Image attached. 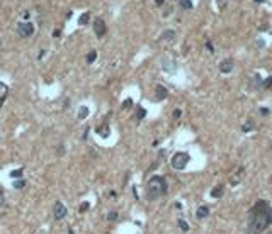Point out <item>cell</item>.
I'll list each match as a JSON object with an SVG mask.
<instances>
[{"instance_id": "1", "label": "cell", "mask_w": 272, "mask_h": 234, "mask_svg": "<svg viewBox=\"0 0 272 234\" xmlns=\"http://www.w3.org/2000/svg\"><path fill=\"white\" fill-rule=\"evenodd\" d=\"M272 224V207L267 200H257L248 214V234H260Z\"/></svg>"}, {"instance_id": "2", "label": "cell", "mask_w": 272, "mask_h": 234, "mask_svg": "<svg viewBox=\"0 0 272 234\" xmlns=\"http://www.w3.org/2000/svg\"><path fill=\"white\" fill-rule=\"evenodd\" d=\"M167 180L163 177H158V175H155V177H152L150 180H148L146 183V192H148V198L150 200H155V198L162 197V195H165L167 193Z\"/></svg>"}, {"instance_id": "3", "label": "cell", "mask_w": 272, "mask_h": 234, "mask_svg": "<svg viewBox=\"0 0 272 234\" xmlns=\"http://www.w3.org/2000/svg\"><path fill=\"white\" fill-rule=\"evenodd\" d=\"M189 160H191V156L187 155V153H175V155L172 156V160H170V165H172L173 170H184V168L187 166Z\"/></svg>"}, {"instance_id": "4", "label": "cell", "mask_w": 272, "mask_h": 234, "mask_svg": "<svg viewBox=\"0 0 272 234\" xmlns=\"http://www.w3.org/2000/svg\"><path fill=\"white\" fill-rule=\"evenodd\" d=\"M17 34L21 37H29L34 34V26L31 22H19L17 24Z\"/></svg>"}, {"instance_id": "5", "label": "cell", "mask_w": 272, "mask_h": 234, "mask_svg": "<svg viewBox=\"0 0 272 234\" xmlns=\"http://www.w3.org/2000/svg\"><path fill=\"white\" fill-rule=\"evenodd\" d=\"M94 31H95V36L97 37H102L105 34V31H107V27H105V22L100 19V17H97L94 21Z\"/></svg>"}, {"instance_id": "6", "label": "cell", "mask_w": 272, "mask_h": 234, "mask_svg": "<svg viewBox=\"0 0 272 234\" xmlns=\"http://www.w3.org/2000/svg\"><path fill=\"white\" fill-rule=\"evenodd\" d=\"M67 207L63 205L61 202H56V205H55V219L56 221H61V219H65L67 217Z\"/></svg>"}, {"instance_id": "7", "label": "cell", "mask_w": 272, "mask_h": 234, "mask_svg": "<svg viewBox=\"0 0 272 234\" xmlns=\"http://www.w3.org/2000/svg\"><path fill=\"white\" fill-rule=\"evenodd\" d=\"M233 66H235V61L231 59V58H228V59H225V61H221V65H220V71L221 73H231L233 71Z\"/></svg>"}, {"instance_id": "8", "label": "cell", "mask_w": 272, "mask_h": 234, "mask_svg": "<svg viewBox=\"0 0 272 234\" xmlns=\"http://www.w3.org/2000/svg\"><path fill=\"white\" fill-rule=\"evenodd\" d=\"M167 88L163 87V85H157V88H155V97H157V100H165L167 99Z\"/></svg>"}, {"instance_id": "9", "label": "cell", "mask_w": 272, "mask_h": 234, "mask_svg": "<svg viewBox=\"0 0 272 234\" xmlns=\"http://www.w3.org/2000/svg\"><path fill=\"white\" fill-rule=\"evenodd\" d=\"M95 131H97V134H99L100 137H109V134H111V129H109V126H107V124L99 126Z\"/></svg>"}, {"instance_id": "10", "label": "cell", "mask_w": 272, "mask_h": 234, "mask_svg": "<svg viewBox=\"0 0 272 234\" xmlns=\"http://www.w3.org/2000/svg\"><path fill=\"white\" fill-rule=\"evenodd\" d=\"M209 215V207H206V205H201V207L196 210V217L197 219H204Z\"/></svg>"}, {"instance_id": "11", "label": "cell", "mask_w": 272, "mask_h": 234, "mask_svg": "<svg viewBox=\"0 0 272 234\" xmlns=\"http://www.w3.org/2000/svg\"><path fill=\"white\" fill-rule=\"evenodd\" d=\"M7 95H9V87L4 82H0V104L7 99Z\"/></svg>"}, {"instance_id": "12", "label": "cell", "mask_w": 272, "mask_h": 234, "mask_svg": "<svg viewBox=\"0 0 272 234\" xmlns=\"http://www.w3.org/2000/svg\"><path fill=\"white\" fill-rule=\"evenodd\" d=\"M173 37H175V31H172V29H167V31H165L162 36H160V39H163V41H172Z\"/></svg>"}, {"instance_id": "13", "label": "cell", "mask_w": 272, "mask_h": 234, "mask_svg": "<svg viewBox=\"0 0 272 234\" xmlns=\"http://www.w3.org/2000/svg\"><path fill=\"white\" fill-rule=\"evenodd\" d=\"M223 190H225V188H223V185H218V187H214L213 190H211V197H213V198H220L221 195H223Z\"/></svg>"}, {"instance_id": "14", "label": "cell", "mask_w": 272, "mask_h": 234, "mask_svg": "<svg viewBox=\"0 0 272 234\" xmlns=\"http://www.w3.org/2000/svg\"><path fill=\"white\" fill-rule=\"evenodd\" d=\"M179 4H180V7L182 9H187V10H191L192 9V0H179Z\"/></svg>"}, {"instance_id": "15", "label": "cell", "mask_w": 272, "mask_h": 234, "mask_svg": "<svg viewBox=\"0 0 272 234\" xmlns=\"http://www.w3.org/2000/svg\"><path fill=\"white\" fill-rule=\"evenodd\" d=\"M87 115H89V109H87V107H80V109H78V114H77V117L82 120V119H85Z\"/></svg>"}, {"instance_id": "16", "label": "cell", "mask_w": 272, "mask_h": 234, "mask_svg": "<svg viewBox=\"0 0 272 234\" xmlns=\"http://www.w3.org/2000/svg\"><path fill=\"white\" fill-rule=\"evenodd\" d=\"M145 115H146V110L143 109V107H138V110H136V120L145 119Z\"/></svg>"}, {"instance_id": "17", "label": "cell", "mask_w": 272, "mask_h": 234, "mask_svg": "<svg viewBox=\"0 0 272 234\" xmlns=\"http://www.w3.org/2000/svg\"><path fill=\"white\" fill-rule=\"evenodd\" d=\"M12 185H14V188H24L26 187V180H24V178H19V180H16Z\"/></svg>"}, {"instance_id": "18", "label": "cell", "mask_w": 272, "mask_h": 234, "mask_svg": "<svg viewBox=\"0 0 272 234\" xmlns=\"http://www.w3.org/2000/svg\"><path fill=\"white\" fill-rule=\"evenodd\" d=\"M22 172H24V168H19V170H12V172H10V178H21V177H22Z\"/></svg>"}, {"instance_id": "19", "label": "cell", "mask_w": 272, "mask_h": 234, "mask_svg": "<svg viewBox=\"0 0 272 234\" xmlns=\"http://www.w3.org/2000/svg\"><path fill=\"white\" fill-rule=\"evenodd\" d=\"M260 85H262L260 75H255V77H253V80H252V87H255V88H259Z\"/></svg>"}, {"instance_id": "20", "label": "cell", "mask_w": 272, "mask_h": 234, "mask_svg": "<svg viewBox=\"0 0 272 234\" xmlns=\"http://www.w3.org/2000/svg\"><path fill=\"white\" fill-rule=\"evenodd\" d=\"M95 58H97V51H90L89 54H87V63H94L95 61Z\"/></svg>"}, {"instance_id": "21", "label": "cell", "mask_w": 272, "mask_h": 234, "mask_svg": "<svg viewBox=\"0 0 272 234\" xmlns=\"http://www.w3.org/2000/svg\"><path fill=\"white\" fill-rule=\"evenodd\" d=\"M89 14H87V12H85V14H82V16H80V19H78V24L80 26H84V24H87V22H89Z\"/></svg>"}, {"instance_id": "22", "label": "cell", "mask_w": 272, "mask_h": 234, "mask_svg": "<svg viewBox=\"0 0 272 234\" xmlns=\"http://www.w3.org/2000/svg\"><path fill=\"white\" fill-rule=\"evenodd\" d=\"M179 227L182 229L184 233H187V231H189V224L185 222V221H182V219H179Z\"/></svg>"}, {"instance_id": "23", "label": "cell", "mask_w": 272, "mask_h": 234, "mask_svg": "<svg viewBox=\"0 0 272 234\" xmlns=\"http://www.w3.org/2000/svg\"><path fill=\"white\" fill-rule=\"evenodd\" d=\"M262 87H264V88H271L272 87V77H269L267 80H264V82H262Z\"/></svg>"}, {"instance_id": "24", "label": "cell", "mask_w": 272, "mask_h": 234, "mask_svg": "<svg viewBox=\"0 0 272 234\" xmlns=\"http://www.w3.org/2000/svg\"><path fill=\"white\" fill-rule=\"evenodd\" d=\"M89 209H90V204L89 202H84V204H80V209H78V210H80V212H87Z\"/></svg>"}, {"instance_id": "25", "label": "cell", "mask_w": 272, "mask_h": 234, "mask_svg": "<svg viewBox=\"0 0 272 234\" xmlns=\"http://www.w3.org/2000/svg\"><path fill=\"white\" fill-rule=\"evenodd\" d=\"M129 107H133V100H131V99H126L124 102H123V109H129Z\"/></svg>"}, {"instance_id": "26", "label": "cell", "mask_w": 272, "mask_h": 234, "mask_svg": "<svg viewBox=\"0 0 272 234\" xmlns=\"http://www.w3.org/2000/svg\"><path fill=\"white\" fill-rule=\"evenodd\" d=\"M117 219V212H109L107 214V221H116Z\"/></svg>"}, {"instance_id": "27", "label": "cell", "mask_w": 272, "mask_h": 234, "mask_svg": "<svg viewBox=\"0 0 272 234\" xmlns=\"http://www.w3.org/2000/svg\"><path fill=\"white\" fill-rule=\"evenodd\" d=\"M180 115H182V110H180V109H175V110H173V117H175V119H179Z\"/></svg>"}, {"instance_id": "28", "label": "cell", "mask_w": 272, "mask_h": 234, "mask_svg": "<svg viewBox=\"0 0 272 234\" xmlns=\"http://www.w3.org/2000/svg\"><path fill=\"white\" fill-rule=\"evenodd\" d=\"M260 114H262V115H269V109L262 107V109H260Z\"/></svg>"}, {"instance_id": "29", "label": "cell", "mask_w": 272, "mask_h": 234, "mask_svg": "<svg viewBox=\"0 0 272 234\" xmlns=\"http://www.w3.org/2000/svg\"><path fill=\"white\" fill-rule=\"evenodd\" d=\"M252 129V122H247L245 126H243V131H250Z\"/></svg>"}, {"instance_id": "30", "label": "cell", "mask_w": 272, "mask_h": 234, "mask_svg": "<svg viewBox=\"0 0 272 234\" xmlns=\"http://www.w3.org/2000/svg\"><path fill=\"white\" fill-rule=\"evenodd\" d=\"M170 12H172V7H167V9H165V12H163V17H167Z\"/></svg>"}, {"instance_id": "31", "label": "cell", "mask_w": 272, "mask_h": 234, "mask_svg": "<svg viewBox=\"0 0 272 234\" xmlns=\"http://www.w3.org/2000/svg\"><path fill=\"white\" fill-rule=\"evenodd\" d=\"M206 48H208V49H209V51H211V53L214 51V48H213V44H211V42H209V41L206 42Z\"/></svg>"}, {"instance_id": "32", "label": "cell", "mask_w": 272, "mask_h": 234, "mask_svg": "<svg viewBox=\"0 0 272 234\" xmlns=\"http://www.w3.org/2000/svg\"><path fill=\"white\" fill-rule=\"evenodd\" d=\"M163 2H165V0H155V4H157L158 7H162V5H163Z\"/></svg>"}, {"instance_id": "33", "label": "cell", "mask_w": 272, "mask_h": 234, "mask_svg": "<svg viewBox=\"0 0 272 234\" xmlns=\"http://www.w3.org/2000/svg\"><path fill=\"white\" fill-rule=\"evenodd\" d=\"M53 36H55V37H58V36H60V29H56V31L53 32Z\"/></svg>"}, {"instance_id": "34", "label": "cell", "mask_w": 272, "mask_h": 234, "mask_svg": "<svg viewBox=\"0 0 272 234\" xmlns=\"http://www.w3.org/2000/svg\"><path fill=\"white\" fill-rule=\"evenodd\" d=\"M271 149H272V146H271Z\"/></svg>"}]
</instances>
